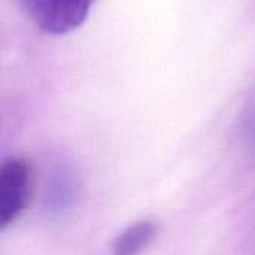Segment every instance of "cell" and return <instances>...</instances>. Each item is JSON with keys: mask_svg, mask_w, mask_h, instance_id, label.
<instances>
[{"mask_svg": "<svg viewBox=\"0 0 255 255\" xmlns=\"http://www.w3.org/2000/svg\"><path fill=\"white\" fill-rule=\"evenodd\" d=\"M33 191V172L28 161L9 158L0 167V227L13 224L27 209Z\"/></svg>", "mask_w": 255, "mask_h": 255, "instance_id": "obj_1", "label": "cell"}, {"mask_svg": "<svg viewBox=\"0 0 255 255\" xmlns=\"http://www.w3.org/2000/svg\"><path fill=\"white\" fill-rule=\"evenodd\" d=\"M96 0H21L30 19L43 31L64 34L78 28Z\"/></svg>", "mask_w": 255, "mask_h": 255, "instance_id": "obj_2", "label": "cell"}, {"mask_svg": "<svg viewBox=\"0 0 255 255\" xmlns=\"http://www.w3.org/2000/svg\"><path fill=\"white\" fill-rule=\"evenodd\" d=\"M158 227L152 221H139L112 242V255H139L157 238Z\"/></svg>", "mask_w": 255, "mask_h": 255, "instance_id": "obj_3", "label": "cell"}]
</instances>
